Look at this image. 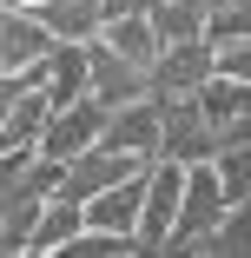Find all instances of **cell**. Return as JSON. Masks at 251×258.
Masks as SVG:
<instances>
[{
  "label": "cell",
  "mask_w": 251,
  "mask_h": 258,
  "mask_svg": "<svg viewBox=\"0 0 251 258\" xmlns=\"http://www.w3.org/2000/svg\"><path fill=\"white\" fill-rule=\"evenodd\" d=\"M139 205H145V172L113 185V192H99L93 205H79L86 212V232H113V238H132L139 232Z\"/></svg>",
  "instance_id": "11"
},
{
  "label": "cell",
  "mask_w": 251,
  "mask_h": 258,
  "mask_svg": "<svg viewBox=\"0 0 251 258\" xmlns=\"http://www.w3.org/2000/svg\"><path fill=\"white\" fill-rule=\"evenodd\" d=\"M99 46H106V53H119L126 67H139V73H152V67H159V33H152V20H145V7L119 14L106 33H99Z\"/></svg>",
  "instance_id": "12"
},
{
  "label": "cell",
  "mask_w": 251,
  "mask_h": 258,
  "mask_svg": "<svg viewBox=\"0 0 251 258\" xmlns=\"http://www.w3.org/2000/svg\"><path fill=\"white\" fill-rule=\"evenodd\" d=\"M225 219H231V205H225V192H218V172H212V166H192V172H185V199H179V225H172V238H165L159 258H192Z\"/></svg>",
  "instance_id": "1"
},
{
  "label": "cell",
  "mask_w": 251,
  "mask_h": 258,
  "mask_svg": "<svg viewBox=\"0 0 251 258\" xmlns=\"http://www.w3.org/2000/svg\"><path fill=\"white\" fill-rule=\"evenodd\" d=\"M159 159L165 166H212V126L198 113V99H165L159 106Z\"/></svg>",
  "instance_id": "4"
},
{
  "label": "cell",
  "mask_w": 251,
  "mask_h": 258,
  "mask_svg": "<svg viewBox=\"0 0 251 258\" xmlns=\"http://www.w3.org/2000/svg\"><path fill=\"white\" fill-rule=\"evenodd\" d=\"M86 99H99L106 113H126V106H139V99H152V73H139V67H126L119 53H106V46H86Z\"/></svg>",
  "instance_id": "5"
},
{
  "label": "cell",
  "mask_w": 251,
  "mask_h": 258,
  "mask_svg": "<svg viewBox=\"0 0 251 258\" xmlns=\"http://www.w3.org/2000/svg\"><path fill=\"white\" fill-rule=\"evenodd\" d=\"M212 80H238V86H251V40H238V46H212Z\"/></svg>",
  "instance_id": "18"
},
{
  "label": "cell",
  "mask_w": 251,
  "mask_h": 258,
  "mask_svg": "<svg viewBox=\"0 0 251 258\" xmlns=\"http://www.w3.org/2000/svg\"><path fill=\"white\" fill-rule=\"evenodd\" d=\"M33 86H40V73H0V126H7V113L20 106Z\"/></svg>",
  "instance_id": "19"
},
{
  "label": "cell",
  "mask_w": 251,
  "mask_h": 258,
  "mask_svg": "<svg viewBox=\"0 0 251 258\" xmlns=\"http://www.w3.org/2000/svg\"><path fill=\"white\" fill-rule=\"evenodd\" d=\"M99 146L119 152V159L152 166V159H159V99H139V106H126V113H106V133H99Z\"/></svg>",
  "instance_id": "8"
},
{
  "label": "cell",
  "mask_w": 251,
  "mask_h": 258,
  "mask_svg": "<svg viewBox=\"0 0 251 258\" xmlns=\"http://www.w3.org/2000/svg\"><path fill=\"white\" fill-rule=\"evenodd\" d=\"M212 172H218V192H225L231 212H251V146L244 152H218Z\"/></svg>",
  "instance_id": "16"
},
{
  "label": "cell",
  "mask_w": 251,
  "mask_h": 258,
  "mask_svg": "<svg viewBox=\"0 0 251 258\" xmlns=\"http://www.w3.org/2000/svg\"><path fill=\"white\" fill-rule=\"evenodd\" d=\"M198 113H205L212 133L251 119V86H238V80H205V93H198Z\"/></svg>",
  "instance_id": "15"
},
{
  "label": "cell",
  "mask_w": 251,
  "mask_h": 258,
  "mask_svg": "<svg viewBox=\"0 0 251 258\" xmlns=\"http://www.w3.org/2000/svg\"><path fill=\"white\" fill-rule=\"evenodd\" d=\"M53 53V33L33 14H0V73H40Z\"/></svg>",
  "instance_id": "9"
},
{
  "label": "cell",
  "mask_w": 251,
  "mask_h": 258,
  "mask_svg": "<svg viewBox=\"0 0 251 258\" xmlns=\"http://www.w3.org/2000/svg\"><path fill=\"white\" fill-rule=\"evenodd\" d=\"M225 7V0H172V7H152L145 20H152V33H159V46H198L205 40V27H212V14Z\"/></svg>",
  "instance_id": "13"
},
{
  "label": "cell",
  "mask_w": 251,
  "mask_h": 258,
  "mask_svg": "<svg viewBox=\"0 0 251 258\" xmlns=\"http://www.w3.org/2000/svg\"><path fill=\"white\" fill-rule=\"evenodd\" d=\"M99 133H106V106H99V99H79V106H66V113L46 119L33 159H46V166H73V159H86V152L99 146Z\"/></svg>",
  "instance_id": "3"
},
{
  "label": "cell",
  "mask_w": 251,
  "mask_h": 258,
  "mask_svg": "<svg viewBox=\"0 0 251 258\" xmlns=\"http://www.w3.org/2000/svg\"><path fill=\"white\" fill-rule=\"evenodd\" d=\"M179 199H185V166H165V159H152V166H145V205H139V232H132V245H139L145 258H159V251H165V238H172V225H179Z\"/></svg>",
  "instance_id": "2"
},
{
  "label": "cell",
  "mask_w": 251,
  "mask_h": 258,
  "mask_svg": "<svg viewBox=\"0 0 251 258\" xmlns=\"http://www.w3.org/2000/svg\"><path fill=\"white\" fill-rule=\"evenodd\" d=\"M40 99H46V113H66L86 99V46H53L40 67Z\"/></svg>",
  "instance_id": "10"
},
{
  "label": "cell",
  "mask_w": 251,
  "mask_h": 258,
  "mask_svg": "<svg viewBox=\"0 0 251 258\" xmlns=\"http://www.w3.org/2000/svg\"><path fill=\"white\" fill-rule=\"evenodd\" d=\"M139 172H145L139 159H119V152L93 146L86 159H73V166H66V179H60V192H53V199H66V205H93L99 192H113V185H126V179H139Z\"/></svg>",
  "instance_id": "6"
},
{
  "label": "cell",
  "mask_w": 251,
  "mask_h": 258,
  "mask_svg": "<svg viewBox=\"0 0 251 258\" xmlns=\"http://www.w3.org/2000/svg\"><path fill=\"white\" fill-rule=\"evenodd\" d=\"M244 146H251V119H238V126L212 133V159H218V152H244Z\"/></svg>",
  "instance_id": "20"
},
{
  "label": "cell",
  "mask_w": 251,
  "mask_h": 258,
  "mask_svg": "<svg viewBox=\"0 0 251 258\" xmlns=\"http://www.w3.org/2000/svg\"><path fill=\"white\" fill-rule=\"evenodd\" d=\"M126 7H145V0H126Z\"/></svg>",
  "instance_id": "22"
},
{
  "label": "cell",
  "mask_w": 251,
  "mask_h": 258,
  "mask_svg": "<svg viewBox=\"0 0 251 258\" xmlns=\"http://www.w3.org/2000/svg\"><path fill=\"white\" fill-rule=\"evenodd\" d=\"M86 232V212L79 205H66V199H46V212H40V225H33V245H27V258H53L60 245H73Z\"/></svg>",
  "instance_id": "14"
},
{
  "label": "cell",
  "mask_w": 251,
  "mask_h": 258,
  "mask_svg": "<svg viewBox=\"0 0 251 258\" xmlns=\"http://www.w3.org/2000/svg\"><path fill=\"white\" fill-rule=\"evenodd\" d=\"M192 258H251V212H231L205 245H198Z\"/></svg>",
  "instance_id": "17"
},
{
  "label": "cell",
  "mask_w": 251,
  "mask_h": 258,
  "mask_svg": "<svg viewBox=\"0 0 251 258\" xmlns=\"http://www.w3.org/2000/svg\"><path fill=\"white\" fill-rule=\"evenodd\" d=\"M40 0H0V14H33Z\"/></svg>",
  "instance_id": "21"
},
{
  "label": "cell",
  "mask_w": 251,
  "mask_h": 258,
  "mask_svg": "<svg viewBox=\"0 0 251 258\" xmlns=\"http://www.w3.org/2000/svg\"><path fill=\"white\" fill-rule=\"evenodd\" d=\"M231 7H251V0H231Z\"/></svg>",
  "instance_id": "23"
},
{
  "label": "cell",
  "mask_w": 251,
  "mask_h": 258,
  "mask_svg": "<svg viewBox=\"0 0 251 258\" xmlns=\"http://www.w3.org/2000/svg\"><path fill=\"white\" fill-rule=\"evenodd\" d=\"M212 80V46H159V67H152V99H198Z\"/></svg>",
  "instance_id": "7"
}]
</instances>
